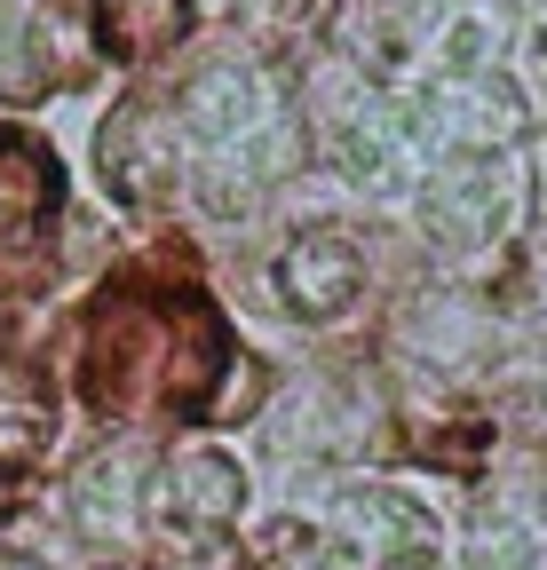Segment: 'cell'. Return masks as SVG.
Listing matches in <instances>:
<instances>
[{"label":"cell","mask_w":547,"mask_h":570,"mask_svg":"<svg viewBox=\"0 0 547 570\" xmlns=\"http://www.w3.org/2000/svg\"><path fill=\"white\" fill-rule=\"evenodd\" d=\"M223 373H231V333L198 294H135V285H119L88 317V396L111 412L135 396H159L183 420H207Z\"/></svg>","instance_id":"obj_1"},{"label":"cell","mask_w":547,"mask_h":570,"mask_svg":"<svg viewBox=\"0 0 547 570\" xmlns=\"http://www.w3.org/2000/svg\"><path fill=\"white\" fill-rule=\"evenodd\" d=\"M56 214V159L32 135L0 127V269H25Z\"/></svg>","instance_id":"obj_2"},{"label":"cell","mask_w":547,"mask_h":570,"mask_svg":"<svg viewBox=\"0 0 547 570\" xmlns=\"http://www.w3.org/2000/svg\"><path fill=\"white\" fill-rule=\"evenodd\" d=\"M246 508V475L223 452H175L152 483V515L183 523V531H231Z\"/></svg>","instance_id":"obj_3"},{"label":"cell","mask_w":547,"mask_h":570,"mask_svg":"<svg viewBox=\"0 0 547 570\" xmlns=\"http://www.w3.org/2000/svg\"><path fill=\"white\" fill-rule=\"evenodd\" d=\"M279 285H286V309H294V317L325 325V317H341V309L358 302V285H365V262H358V246H350V238H333V230H310L302 246H286V262H279Z\"/></svg>","instance_id":"obj_4"},{"label":"cell","mask_w":547,"mask_h":570,"mask_svg":"<svg viewBox=\"0 0 547 570\" xmlns=\"http://www.w3.org/2000/svg\"><path fill=\"white\" fill-rule=\"evenodd\" d=\"M167 142H175V119L159 104H127L111 127H104V183L119 198H159L175 183V159H167Z\"/></svg>","instance_id":"obj_5"},{"label":"cell","mask_w":547,"mask_h":570,"mask_svg":"<svg viewBox=\"0 0 547 570\" xmlns=\"http://www.w3.org/2000/svg\"><path fill=\"white\" fill-rule=\"evenodd\" d=\"M191 32V0H96V40L119 63H144Z\"/></svg>","instance_id":"obj_6"},{"label":"cell","mask_w":547,"mask_h":570,"mask_svg":"<svg viewBox=\"0 0 547 570\" xmlns=\"http://www.w3.org/2000/svg\"><path fill=\"white\" fill-rule=\"evenodd\" d=\"M56 436V396L32 365H0V468H32Z\"/></svg>","instance_id":"obj_7"}]
</instances>
